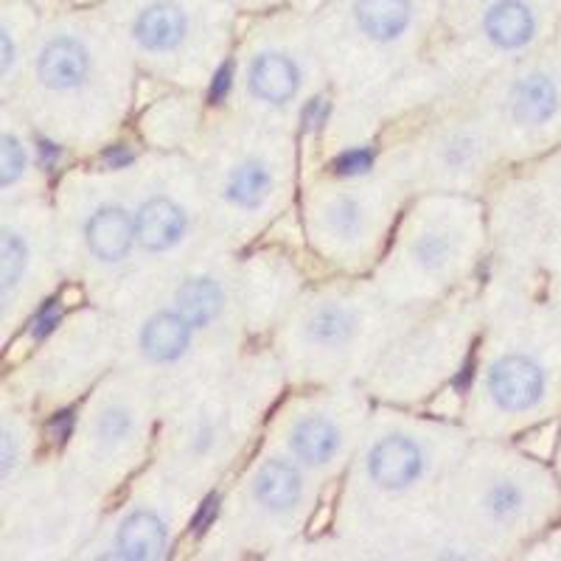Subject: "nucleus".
<instances>
[{
    "mask_svg": "<svg viewBox=\"0 0 561 561\" xmlns=\"http://www.w3.org/2000/svg\"><path fill=\"white\" fill-rule=\"evenodd\" d=\"M489 390L494 402L511 413L534 408L545 393V374L528 357H503L489 374Z\"/></svg>",
    "mask_w": 561,
    "mask_h": 561,
    "instance_id": "obj_1",
    "label": "nucleus"
},
{
    "mask_svg": "<svg viewBox=\"0 0 561 561\" xmlns=\"http://www.w3.org/2000/svg\"><path fill=\"white\" fill-rule=\"evenodd\" d=\"M188 32V14L174 0H149L135 14L133 34L147 51H172Z\"/></svg>",
    "mask_w": 561,
    "mask_h": 561,
    "instance_id": "obj_2",
    "label": "nucleus"
},
{
    "mask_svg": "<svg viewBox=\"0 0 561 561\" xmlns=\"http://www.w3.org/2000/svg\"><path fill=\"white\" fill-rule=\"evenodd\" d=\"M368 472L382 489H404L421 474V449L402 435L379 440L368 458Z\"/></svg>",
    "mask_w": 561,
    "mask_h": 561,
    "instance_id": "obj_3",
    "label": "nucleus"
},
{
    "mask_svg": "<svg viewBox=\"0 0 561 561\" xmlns=\"http://www.w3.org/2000/svg\"><path fill=\"white\" fill-rule=\"evenodd\" d=\"M483 32L497 48H523L536 32L534 9L528 0H491L483 14Z\"/></svg>",
    "mask_w": 561,
    "mask_h": 561,
    "instance_id": "obj_4",
    "label": "nucleus"
},
{
    "mask_svg": "<svg viewBox=\"0 0 561 561\" xmlns=\"http://www.w3.org/2000/svg\"><path fill=\"white\" fill-rule=\"evenodd\" d=\"M88 51L73 37L51 39L39 54V79L54 90L79 88L88 77Z\"/></svg>",
    "mask_w": 561,
    "mask_h": 561,
    "instance_id": "obj_5",
    "label": "nucleus"
},
{
    "mask_svg": "<svg viewBox=\"0 0 561 561\" xmlns=\"http://www.w3.org/2000/svg\"><path fill=\"white\" fill-rule=\"evenodd\" d=\"M354 20L370 39L390 43L413 23V0H354Z\"/></svg>",
    "mask_w": 561,
    "mask_h": 561,
    "instance_id": "obj_6",
    "label": "nucleus"
},
{
    "mask_svg": "<svg viewBox=\"0 0 561 561\" xmlns=\"http://www.w3.org/2000/svg\"><path fill=\"white\" fill-rule=\"evenodd\" d=\"M185 230V214L169 199H149L135 219V239L147 250H167L180 242Z\"/></svg>",
    "mask_w": 561,
    "mask_h": 561,
    "instance_id": "obj_7",
    "label": "nucleus"
},
{
    "mask_svg": "<svg viewBox=\"0 0 561 561\" xmlns=\"http://www.w3.org/2000/svg\"><path fill=\"white\" fill-rule=\"evenodd\" d=\"M135 239V222L122 208H102L88 222V244L104 262L124 259Z\"/></svg>",
    "mask_w": 561,
    "mask_h": 561,
    "instance_id": "obj_8",
    "label": "nucleus"
},
{
    "mask_svg": "<svg viewBox=\"0 0 561 561\" xmlns=\"http://www.w3.org/2000/svg\"><path fill=\"white\" fill-rule=\"evenodd\" d=\"M194 325L183 318V314H154L144 332H140V345L147 351V357H152L154 363H169V359H178L185 348H188V337H192Z\"/></svg>",
    "mask_w": 561,
    "mask_h": 561,
    "instance_id": "obj_9",
    "label": "nucleus"
},
{
    "mask_svg": "<svg viewBox=\"0 0 561 561\" xmlns=\"http://www.w3.org/2000/svg\"><path fill=\"white\" fill-rule=\"evenodd\" d=\"M115 542H118L124 559H160L163 550H167V528H163V523L154 514L138 511V514L124 519Z\"/></svg>",
    "mask_w": 561,
    "mask_h": 561,
    "instance_id": "obj_10",
    "label": "nucleus"
},
{
    "mask_svg": "<svg viewBox=\"0 0 561 561\" xmlns=\"http://www.w3.org/2000/svg\"><path fill=\"white\" fill-rule=\"evenodd\" d=\"M250 90L264 102H287L298 90V70L280 54H262L250 68Z\"/></svg>",
    "mask_w": 561,
    "mask_h": 561,
    "instance_id": "obj_11",
    "label": "nucleus"
},
{
    "mask_svg": "<svg viewBox=\"0 0 561 561\" xmlns=\"http://www.w3.org/2000/svg\"><path fill=\"white\" fill-rule=\"evenodd\" d=\"M255 497L270 511H289L300 497V478L284 460H267L255 474Z\"/></svg>",
    "mask_w": 561,
    "mask_h": 561,
    "instance_id": "obj_12",
    "label": "nucleus"
},
{
    "mask_svg": "<svg viewBox=\"0 0 561 561\" xmlns=\"http://www.w3.org/2000/svg\"><path fill=\"white\" fill-rule=\"evenodd\" d=\"M340 447V433L334 430L332 421L312 415L295 424L293 430V449L304 463L320 466L332 458Z\"/></svg>",
    "mask_w": 561,
    "mask_h": 561,
    "instance_id": "obj_13",
    "label": "nucleus"
},
{
    "mask_svg": "<svg viewBox=\"0 0 561 561\" xmlns=\"http://www.w3.org/2000/svg\"><path fill=\"white\" fill-rule=\"evenodd\" d=\"M514 115L519 124H545L559 107V93L548 77H528L514 90Z\"/></svg>",
    "mask_w": 561,
    "mask_h": 561,
    "instance_id": "obj_14",
    "label": "nucleus"
},
{
    "mask_svg": "<svg viewBox=\"0 0 561 561\" xmlns=\"http://www.w3.org/2000/svg\"><path fill=\"white\" fill-rule=\"evenodd\" d=\"M222 309V289L210 278H194L183 284L178 293V312L183 314L194 329H203L217 318Z\"/></svg>",
    "mask_w": 561,
    "mask_h": 561,
    "instance_id": "obj_15",
    "label": "nucleus"
},
{
    "mask_svg": "<svg viewBox=\"0 0 561 561\" xmlns=\"http://www.w3.org/2000/svg\"><path fill=\"white\" fill-rule=\"evenodd\" d=\"M270 192V174L267 169H262L259 163H244L233 172L228 185V197L233 199L242 208H255L262 205L264 197Z\"/></svg>",
    "mask_w": 561,
    "mask_h": 561,
    "instance_id": "obj_16",
    "label": "nucleus"
},
{
    "mask_svg": "<svg viewBox=\"0 0 561 561\" xmlns=\"http://www.w3.org/2000/svg\"><path fill=\"white\" fill-rule=\"evenodd\" d=\"M309 337L320 345H340L351 337V318L348 312L337 307L320 309L309 323Z\"/></svg>",
    "mask_w": 561,
    "mask_h": 561,
    "instance_id": "obj_17",
    "label": "nucleus"
},
{
    "mask_svg": "<svg viewBox=\"0 0 561 561\" xmlns=\"http://www.w3.org/2000/svg\"><path fill=\"white\" fill-rule=\"evenodd\" d=\"M26 259L28 253L23 239L7 230L3 233V300H9V293H12L20 275H23V270H26Z\"/></svg>",
    "mask_w": 561,
    "mask_h": 561,
    "instance_id": "obj_18",
    "label": "nucleus"
},
{
    "mask_svg": "<svg viewBox=\"0 0 561 561\" xmlns=\"http://www.w3.org/2000/svg\"><path fill=\"white\" fill-rule=\"evenodd\" d=\"M523 508V491L514 483H497L489 491V511L497 519L514 517Z\"/></svg>",
    "mask_w": 561,
    "mask_h": 561,
    "instance_id": "obj_19",
    "label": "nucleus"
},
{
    "mask_svg": "<svg viewBox=\"0 0 561 561\" xmlns=\"http://www.w3.org/2000/svg\"><path fill=\"white\" fill-rule=\"evenodd\" d=\"M0 167H3V178H0L3 185H12L23 174V167H26L23 147H20L18 138H12V135H3V158H0Z\"/></svg>",
    "mask_w": 561,
    "mask_h": 561,
    "instance_id": "obj_20",
    "label": "nucleus"
},
{
    "mask_svg": "<svg viewBox=\"0 0 561 561\" xmlns=\"http://www.w3.org/2000/svg\"><path fill=\"white\" fill-rule=\"evenodd\" d=\"M370 163H374V152L370 149H354V152H345L334 167H337L340 174H363L368 172Z\"/></svg>",
    "mask_w": 561,
    "mask_h": 561,
    "instance_id": "obj_21",
    "label": "nucleus"
},
{
    "mask_svg": "<svg viewBox=\"0 0 561 561\" xmlns=\"http://www.w3.org/2000/svg\"><path fill=\"white\" fill-rule=\"evenodd\" d=\"M127 430H129V419L127 413H122V410H107V413L99 419V433H102L107 440L124 438Z\"/></svg>",
    "mask_w": 561,
    "mask_h": 561,
    "instance_id": "obj_22",
    "label": "nucleus"
},
{
    "mask_svg": "<svg viewBox=\"0 0 561 561\" xmlns=\"http://www.w3.org/2000/svg\"><path fill=\"white\" fill-rule=\"evenodd\" d=\"M447 253H449V244L440 237H433V233H430V237L421 239L419 255L424 264H440L444 259H447Z\"/></svg>",
    "mask_w": 561,
    "mask_h": 561,
    "instance_id": "obj_23",
    "label": "nucleus"
},
{
    "mask_svg": "<svg viewBox=\"0 0 561 561\" xmlns=\"http://www.w3.org/2000/svg\"><path fill=\"white\" fill-rule=\"evenodd\" d=\"M57 320H59V309H57V304H54V300H48V304H45L43 307V312L37 314V318H34V337H45V334L51 332L54 325H57Z\"/></svg>",
    "mask_w": 561,
    "mask_h": 561,
    "instance_id": "obj_24",
    "label": "nucleus"
},
{
    "mask_svg": "<svg viewBox=\"0 0 561 561\" xmlns=\"http://www.w3.org/2000/svg\"><path fill=\"white\" fill-rule=\"evenodd\" d=\"M332 222L337 225V228L343 230V233H348V230L357 228V222H359V217H357V205H354V203H340L337 208H334Z\"/></svg>",
    "mask_w": 561,
    "mask_h": 561,
    "instance_id": "obj_25",
    "label": "nucleus"
},
{
    "mask_svg": "<svg viewBox=\"0 0 561 561\" xmlns=\"http://www.w3.org/2000/svg\"><path fill=\"white\" fill-rule=\"evenodd\" d=\"M325 115H329V104H323V99H314V102H309V107L304 110V124H307V127H318V124L325 122Z\"/></svg>",
    "mask_w": 561,
    "mask_h": 561,
    "instance_id": "obj_26",
    "label": "nucleus"
},
{
    "mask_svg": "<svg viewBox=\"0 0 561 561\" xmlns=\"http://www.w3.org/2000/svg\"><path fill=\"white\" fill-rule=\"evenodd\" d=\"M230 73H233V70H230V65H222V68H219V73L214 77V84H210V102H219V99L228 93V90H230Z\"/></svg>",
    "mask_w": 561,
    "mask_h": 561,
    "instance_id": "obj_27",
    "label": "nucleus"
},
{
    "mask_svg": "<svg viewBox=\"0 0 561 561\" xmlns=\"http://www.w3.org/2000/svg\"><path fill=\"white\" fill-rule=\"evenodd\" d=\"M214 514H217V497H208V500H205L203 511H199V517L194 519V528H197L199 534H203L205 525L210 523V517H214Z\"/></svg>",
    "mask_w": 561,
    "mask_h": 561,
    "instance_id": "obj_28",
    "label": "nucleus"
},
{
    "mask_svg": "<svg viewBox=\"0 0 561 561\" xmlns=\"http://www.w3.org/2000/svg\"><path fill=\"white\" fill-rule=\"evenodd\" d=\"M70 424H73V415L70 413H59L57 419L51 421V430H54V435H57L59 440H65L70 435Z\"/></svg>",
    "mask_w": 561,
    "mask_h": 561,
    "instance_id": "obj_29",
    "label": "nucleus"
},
{
    "mask_svg": "<svg viewBox=\"0 0 561 561\" xmlns=\"http://www.w3.org/2000/svg\"><path fill=\"white\" fill-rule=\"evenodd\" d=\"M104 160H107L113 169H122V167H127L129 160H133V154H129L124 147H118V149H110V152H104Z\"/></svg>",
    "mask_w": 561,
    "mask_h": 561,
    "instance_id": "obj_30",
    "label": "nucleus"
},
{
    "mask_svg": "<svg viewBox=\"0 0 561 561\" xmlns=\"http://www.w3.org/2000/svg\"><path fill=\"white\" fill-rule=\"evenodd\" d=\"M12 57H14V48H12V39H9V28H3V73H7L9 65H12Z\"/></svg>",
    "mask_w": 561,
    "mask_h": 561,
    "instance_id": "obj_31",
    "label": "nucleus"
}]
</instances>
